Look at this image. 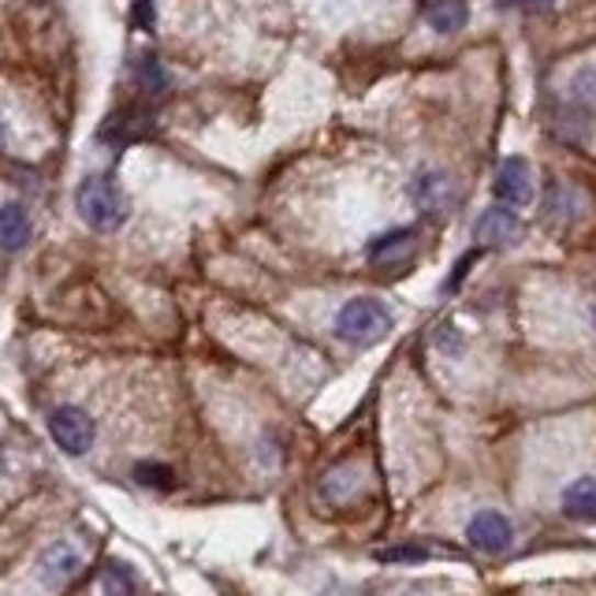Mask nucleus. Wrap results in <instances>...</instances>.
<instances>
[{"mask_svg": "<svg viewBox=\"0 0 596 596\" xmlns=\"http://www.w3.org/2000/svg\"><path fill=\"white\" fill-rule=\"evenodd\" d=\"M75 210H79L87 228L112 235L127 221V198H123L112 176H90L82 179L79 194H75Z\"/></svg>", "mask_w": 596, "mask_h": 596, "instance_id": "nucleus-1", "label": "nucleus"}, {"mask_svg": "<svg viewBox=\"0 0 596 596\" xmlns=\"http://www.w3.org/2000/svg\"><path fill=\"white\" fill-rule=\"evenodd\" d=\"M392 325H395L392 310L373 295H358L351 302H344L336 314V336L355 347H369L376 339H384L392 333Z\"/></svg>", "mask_w": 596, "mask_h": 596, "instance_id": "nucleus-2", "label": "nucleus"}, {"mask_svg": "<svg viewBox=\"0 0 596 596\" xmlns=\"http://www.w3.org/2000/svg\"><path fill=\"white\" fill-rule=\"evenodd\" d=\"M49 437L56 448L64 451V456H87L93 448V440H98V425L87 411H79V406H56L49 414Z\"/></svg>", "mask_w": 596, "mask_h": 596, "instance_id": "nucleus-3", "label": "nucleus"}, {"mask_svg": "<svg viewBox=\"0 0 596 596\" xmlns=\"http://www.w3.org/2000/svg\"><path fill=\"white\" fill-rule=\"evenodd\" d=\"M510 522H507V515L504 510H477L474 518H470V526H466V541L470 548H477V552H485V555H504L507 548H510Z\"/></svg>", "mask_w": 596, "mask_h": 596, "instance_id": "nucleus-4", "label": "nucleus"}, {"mask_svg": "<svg viewBox=\"0 0 596 596\" xmlns=\"http://www.w3.org/2000/svg\"><path fill=\"white\" fill-rule=\"evenodd\" d=\"M518 235H522V221H518V213L510 205H492L474 224V243L485 246V250H504Z\"/></svg>", "mask_w": 596, "mask_h": 596, "instance_id": "nucleus-5", "label": "nucleus"}, {"mask_svg": "<svg viewBox=\"0 0 596 596\" xmlns=\"http://www.w3.org/2000/svg\"><path fill=\"white\" fill-rule=\"evenodd\" d=\"M496 198L499 205H510V210H522V205L533 202V172H529L526 157H507L496 172Z\"/></svg>", "mask_w": 596, "mask_h": 596, "instance_id": "nucleus-6", "label": "nucleus"}, {"mask_svg": "<svg viewBox=\"0 0 596 596\" xmlns=\"http://www.w3.org/2000/svg\"><path fill=\"white\" fill-rule=\"evenodd\" d=\"M414 202H418L421 213L443 216L451 205H456V179L448 172H440V168H429V172H421L414 179Z\"/></svg>", "mask_w": 596, "mask_h": 596, "instance_id": "nucleus-7", "label": "nucleus"}, {"mask_svg": "<svg viewBox=\"0 0 596 596\" xmlns=\"http://www.w3.org/2000/svg\"><path fill=\"white\" fill-rule=\"evenodd\" d=\"M79 566H82L79 548H75L71 541H56L37 555V578H42L45 585H64L79 574Z\"/></svg>", "mask_w": 596, "mask_h": 596, "instance_id": "nucleus-8", "label": "nucleus"}, {"mask_svg": "<svg viewBox=\"0 0 596 596\" xmlns=\"http://www.w3.org/2000/svg\"><path fill=\"white\" fill-rule=\"evenodd\" d=\"M425 23L432 26L437 34H456L466 26L470 19V4L466 0H421Z\"/></svg>", "mask_w": 596, "mask_h": 596, "instance_id": "nucleus-9", "label": "nucleus"}, {"mask_svg": "<svg viewBox=\"0 0 596 596\" xmlns=\"http://www.w3.org/2000/svg\"><path fill=\"white\" fill-rule=\"evenodd\" d=\"M414 243H418V232L414 228H395L387 235H376V239L369 243V261L395 265V261H403L406 254H414Z\"/></svg>", "mask_w": 596, "mask_h": 596, "instance_id": "nucleus-10", "label": "nucleus"}, {"mask_svg": "<svg viewBox=\"0 0 596 596\" xmlns=\"http://www.w3.org/2000/svg\"><path fill=\"white\" fill-rule=\"evenodd\" d=\"M31 243V216L19 202L12 205H0V250L15 254Z\"/></svg>", "mask_w": 596, "mask_h": 596, "instance_id": "nucleus-11", "label": "nucleus"}, {"mask_svg": "<svg viewBox=\"0 0 596 596\" xmlns=\"http://www.w3.org/2000/svg\"><path fill=\"white\" fill-rule=\"evenodd\" d=\"M563 515L574 522H596V477H578L563 488Z\"/></svg>", "mask_w": 596, "mask_h": 596, "instance_id": "nucleus-12", "label": "nucleus"}, {"mask_svg": "<svg viewBox=\"0 0 596 596\" xmlns=\"http://www.w3.org/2000/svg\"><path fill=\"white\" fill-rule=\"evenodd\" d=\"M101 589L105 596H138V574L127 563H109L101 571Z\"/></svg>", "mask_w": 596, "mask_h": 596, "instance_id": "nucleus-13", "label": "nucleus"}, {"mask_svg": "<svg viewBox=\"0 0 596 596\" xmlns=\"http://www.w3.org/2000/svg\"><path fill=\"white\" fill-rule=\"evenodd\" d=\"M135 481H138L142 488L172 492L176 488V470L165 466V462H138V466H135Z\"/></svg>", "mask_w": 596, "mask_h": 596, "instance_id": "nucleus-14", "label": "nucleus"}, {"mask_svg": "<svg viewBox=\"0 0 596 596\" xmlns=\"http://www.w3.org/2000/svg\"><path fill=\"white\" fill-rule=\"evenodd\" d=\"M135 79H138V87L146 90V93H160V90L168 87V75H165V68H160V60H157L154 53H142L138 56Z\"/></svg>", "mask_w": 596, "mask_h": 596, "instance_id": "nucleus-15", "label": "nucleus"}, {"mask_svg": "<svg viewBox=\"0 0 596 596\" xmlns=\"http://www.w3.org/2000/svg\"><path fill=\"white\" fill-rule=\"evenodd\" d=\"M381 563H425L429 560V548H414V544H392L376 552Z\"/></svg>", "mask_w": 596, "mask_h": 596, "instance_id": "nucleus-16", "label": "nucleus"}, {"mask_svg": "<svg viewBox=\"0 0 596 596\" xmlns=\"http://www.w3.org/2000/svg\"><path fill=\"white\" fill-rule=\"evenodd\" d=\"M571 93L578 101H589V105H596V68H582L578 75H574Z\"/></svg>", "mask_w": 596, "mask_h": 596, "instance_id": "nucleus-17", "label": "nucleus"}, {"mask_svg": "<svg viewBox=\"0 0 596 596\" xmlns=\"http://www.w3.org/2000/svg\"><path fill=\"white\" fill-rule=\"evenodd\" d=\"M477 261V254H466V258L459 261V269H451V277H448V283H443V295H451V291L459 288L462 280H466V272H470V265Z\"/></svg>", "mask_w": 596, "mask_h": 596, "instance_id": "nucleus-18", "label": "nucleus"}, {"mask_svg": "<svg viewBox=\"0 0 596 596\" xmlns=\"http://www.w3.org/2000/svg\"><path fill=\"white\" fill-rule=\"evenodd\" d=\"M135 23L142 26V31H149V26H154V0H138V4H135Z\"/></svg>", "mask_w": 596, "mask_h": 596, "instance_id": "nucleus-19", "label": "nucleus"}, {"mask_svg": "<svg viewBox=\"0 0 596 596\" xmlns=\"http://www.w3.org/2000/svg\"><path fill=\"white\" fill-rule=\"evenodd\" d=\"M8 142H12V131H8V120H4V116H0V149H4V146H8Z\"/></svg>", "mask_w": 596, "mask_h": 596, "instance_id": "nucleus-20", "label": "nucleus"}, {"mask_svg": "<svg viewBox=\"0 0 596 596\" xmlns=\"http://www.w3.org/2000/svg\"><path fill=\"white\" fill-rule=\"evenodd\" d=\"M522 4H529V8H552L555 0H522Z\"/></svg>", "mask_w": 596, "mask_h": 596, "instance_id": "nucleus-21", "label": "nucleus"}, {"mask_svg": "<svg viewBox=\"0 0 596 596\" xmlns=\"http://www.w3.org/2000/svg\"><path fill=\"white\" fill-rule=\"evenodd\" d=\"M496 4H499V8H507V4H515V0H496Z\"/></svg>", "mask_w": 596, "mask_h": 596, "instance_id": "nucleus-22", "label": "nucleus"}, {"mask_svg": "<svg viewBox=\"0 0 596 596\" xmlns=\"http://www.w3.org/2000/svg\"><path fill=\"white\" fill-rule=\"evenodd\" d=\"M593 321H596V306H593Z\"/></svg>", "mask_w": 596, "mask_h": 596, "instance_id": "nucleus-23", "label": "nucleus"}]
</instances>
